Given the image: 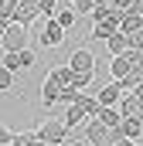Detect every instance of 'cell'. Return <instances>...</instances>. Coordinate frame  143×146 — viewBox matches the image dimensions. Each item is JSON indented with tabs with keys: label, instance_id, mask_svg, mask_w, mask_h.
<instances>
[{
	"label": "cell",
	"instance_id": "cell-11",
	"mask_svg": "<svg viewBox=\"0 0 143 146\" xmlns=\"http://www.w3.org/2000/svg\"><path fill=\"white\" fill-rule=\"evenodd\" d=\"M96 119H99V122H106L109 129L123 122V115H119V109H116V106H99V112H96Z\"/></svg>",
	"mask_w": 143,
	"mask_h": 146
},
{
	"label": "cell",
	"instance_id": "cell-24",
	"mask_svg": "<svg viewBox=\"0 0 143 146\" xmlns=\"http://www.w3.org/2000/svg\"><path fill=\"white\" fill-rule=\"evenodd\" d=\"M126 48H133V51H143V31H133V34H126Z\"/></svg>",
	"mask_w": 143,
	"mask_h": 146
},
{
	"label": "cell",
	"instance_id": "cell-9",
	"mask_svg": "<svg viewBox=\"0 0 143 146\" xmlns=\"http://www.w3.org/2000/svg\"><path fill=\"white\" fill-rule=\"evenodd\" d=\"M58 92H61V85H58V82H51V78H44V82H41V106H44V109H51V106L58 102Z\"/></svg>",
	"mask_w": 143,
	"mask_h": 146
},
{
	"label": "cell",
	"instance_id": "cell-26",
	"mask_svg": "<svg viewBox=\"0 0 143 146\" xmlns=\"http://www.w3.org/2000/svg\"><path fill=\"white\" fill-rule=\"evenodd\" d=\"M10 139H14V133H10V129L0 122V146H10Z\"/></svg>",
	"mask_w": 143,
	"mask_h": 146
},
{
	"label": "cell",
	"instance_id": "cell-33",
	"mask_svg": "<svg viewBox=\"0 0 143 146\" xmlns=\"http://www.w3.org/2000/svg\"><path fill=\"white\" fill-rule=\"evenodd\" d=\"M68 3H75V0H68Z\"/></svg>",
	"mask_w": 143,
	"mask_h": 146
},
{
	"label": "cell",
	"instance_id": "cell-22",
	"mask_svg": "<svg viewBox=\"0 0 143 146\" xmlns=\"http://www.w3.org/2000/svg\"><path fill=\"white\" fill-rule=\"evenodd\" d=\"M10 88H14V72L0 65V92H10Z\"/></svg>",
	"mask_w": 143,
	"mask_h": 146
},
{
	"label": "cell",
	"instance_id": "cell-25",
	"mask_svg": "<svg viewBox=\"0 0 143 146\" xmlns=\"http://www.w3.org/2000/svg\"><path fill=\"white\" fill-rule=\"evenodd\" d=\"M133 3H136V0H109V7H112V10H119V14H123V10H130Z\"/></svg>",
	"mask_w": 143,
	"mask_h": 146
},
{
	"label": "cell",
	"instance_id": "cell-3",
	"mask_svg": "<svg viewBox=\"0 0 143 146\" xmlns=\"http://www.w3.org/2000/svg\"><path fill=\"white\" fill-rule=\"evenodd\" d=\"M41 17V10H37V0H17V7L10 10V21L14 24H24V27H31V21Z\"/></svg>",
	"mask_w": 143,
	"mask_h": 146
},
{
	"label": "cell",
	"instance_id": "cell-15",
	"mask_svg": "<svg viewBox=\"0 0 143 146\" xmlns=\"http://www.w3.org/2000/svg\"><path fill=\"white\" fill-rule=\"evenodd\" d=\"M75 17H78V14H75V7H58V14H55V21H58L65 31L75 27Z\"/></svg>",
	"mask_w": 143,
	"mask_h": 146
},
{
	"label": "cell",
	"instance_id": "cell-19",
	"mask_svg": "<svg viewBox=\"0 0 143 146\" xmlns=\"http://www.w3.org/2000/svg\"><path fill=\"white\" fill-rule=\"evenodd\" d=\"M119 129H123V136H126V139H136V136L143 133V126L136 122V119H123V122H119Z\"/></svg>",
	"mask_w": 143,
	"mask_h": 146
},
{
	"label": "cell",
	"instance_id": "cell-2",
	"mask_svg": "<svg viewBox=\"0 0 143 146\" xmlns=\"http://www.w3.org/2000/svg\"><path fill=\"white\" fill-rule=\"evenodd\" d=\"M0 44H3V51H24V48H27V27H24V24H14V21H10V27L3 31Z\"/></svg>",
	"mask_w": 143,
	"mask_h": 146
},
{
	"label": "cell",
	"instance_id": "cell-8",
	"mask_svg": "<svg viewBox=\"0 0 143 146\" xmlns=\"http://www.w3.org/2000/svg\"><path fill=\"white\" fill-rule=\"evenodd\" d=\"M119 31H123V34L143 31V14H136V10H123V17H119Z\"/></svg>",
	"mask_w": 143,
	"mask_h": 146
},
{
	"label": "cell",
	"instance_id": "cell-20",
	"mask_svg": "<svg viewBox=\"0 0 143 146\" xmlns=\"http://www.w3.org/2000/svg\"><path fill=\"white\" fill-rule=\"evenodd\" d=\"M34 65V51L31 48H24V51H17V72H27Z\"/></svg>",
	"mask_w": 143,
	"mask_h": 146
},
{
	"label": "cell",
	"instance_id": "cell-10",
	"mask_svg": "<svg viewBox=\"0 0 143 146\" xmlns=\"http://www.w3.org/2000/svg\"><path fill=\"white\" fill-rule=\"evenodd\" d=\"M99 106H116L119 99H123V88H119V82H112V85H106V88H99Z\"/></svg>",
	"mask_w": 143,
	"mask_h": 146
},
{
	"label": "cell",
	"instance_id": "cell-21",
	"mask_svg": "<svg viewBox=\"0 0 143 146\" xmlns=\"http://www.w3.org/2000/svg\"><path fill=\"white\" fill-rule=\"evenodd\" d=\"M37 10H41V17L48 21V17L58 14V0H37Z\"/></svg>",
	"mask_w": 143,
	"mask_h": 146
},
{
	"label": "cell",
	"instance_id": "cell-14",
	"mask_svg": "<svg viewBox=\"0 0 143 146\" xmlns=\"http://www.w3.org/2000/svg\"><path fill=\"white\" fill-rule=\"evenodd\" d=\"M48 78H51V82H58V85L65 88V85H72V68H68V65H55V68L48 72Z\"/></svg>",
	"mask_w": 143,
	"mask_h": 146
},
{
	"label": "cell",
	"instance_id": "cell-27",
	"mask_svg": "<svg viewBox=\"0 0 143 146\" xmlns=\"http://www.w3.org/2000/svg\"><path fill=\"white\" fill-rule=\"evenodd\" d=\"M109 146H136L133 139H116V143H109Z\"/></svg>",
	"mask_w": 143,
	"mask_h": 146
},
{
	"label": "cell",
	"instance_id": "cell-32",
	"mask_svg": "<svg viewBox=\"0 0 143 146\" xmlns=\"http://www.w3.org/2000/svg\"><path fill=\"white\" fill-rule=\"evenodd\" d=\"M99 3H109V0H99Z\"/></svg>",
	"mask_w": 143,
	"mask_h": 146
},
{
	"label": "cell",
	"instance_id": "cell-23",
	"mask_svg": "<svg viewBox=\"0 0 143 146\" xmlns=\"http://www.w3.org/2000/svg\"><path fill=\"white\" fill-rule=\"evenodd\" d=\"M72 7H75V14H92V10L99 7V0H75Z\"/></svg>",
	"mask_w": 143,
	"mask_h": 146
},
{
	"label": "cell",
	"instance_id": "cell-17",
	"mask_svg": "<svg viewBox=\"0 0 143 146\" xmlns=\"http://www.w3.org/2000/svg\"><path fill=\"white\" fill-rule=\"evenodd\" d=\"M82 119H85V112L78 109V106H75V102H72L68 109H65V115H61V122H65V126H68V129H72V126H78V122H82Z\"/></svg>",
	"mask_w": 143,
	"mask_h": 146
},
{
	"label": "cell",
	"instance_id": "cell-4",
	"mask_svg": "<svg viewBox=\"0 0 143 146\" xmlns=\"http://www.w3.org/2000/svg\"><path fill=\"white\" fill-rule=\"evenodd\" d=\"M65 34H68V31H65L55 17H48V21H44V31H41V44H44V48H61V44H65Z\"/></svg>",
	"mask_w": 143,
	"mask_h": 146
},
{
	"label": "cell",
	"instance_id": "cell-12",
	"mask_svg": "<svg viewBox=\"0 0 143 146\" xmlns=\"http://www.w3.org/2000/svg\"><path fill=\"white\" fill-rule=\"evenodd\" d=\"M75 106L85 112V115H96V112H99V99L89 95V92H78V95H75Z\"/></svg>",
	"mask_w": 143,
	"mask_h": 146
},
{
	"label": "cell",
	"instance_id": "cell-18",
	"mask_svg": "<svg viewBox=\"0 0 143 146\" xmlns=\"http://www.w3.org/2000/svg\"><path fill=\"white\" fill-rule=\"evenodd\" d=\"M92 78H96V72H72V88H89L92 85Z\"/></svg>",
	"mask_w": 143,
	"mask_h": 146
},
{
	"label": "cell",
	"instance_id": "cell-6",
	"mask_svg": "<svg viewBox=\"0 0 143 146\" xmlns=\"http://www.w3.org/2000/svg\"><path fill=\"white\" fill-rule=\"evenodd\" d=\"M65 65H68L72 72H96V58H92V51H89V48H75V51L68 54V61H65Z\"/></svg>",
	"mask_w": 143,
	"mask_h": 146
},
{
	"label": "cell",
	"instance_id": "cell-1",
	"mask_svg": "<svg viewBox=\"0 0 143 146\" xmlns=\"http://www.w3.org/2000/svg\"><path fill=\"white\" fill-rule=\"evenodd\" d=\"M34 133H37L41 143H68V133H72V129L61 122V119H44Z\"/></svg>",
	"mask_w": 143,
	"mask_h": 146
},
{
	"label": "cell",
	"instance_id": "cell-30",
	"mask_svg": "<svg viewBox=\"0 0 143 146\" xmlns=\"http://www.w3.org/2000/svg\"><path fill=\"white\" fill-rule=\"evenodd\" d=\"M65 146H68V143H65ZM72 146H89V143H85V139H72Z\"/></svg>",
	"mask_w": 143,
	"mask_h": 146
},
{
	"label": "cell",
	"instance_id": "cell-28",
	"mask_svg": "<svg viewBox=\"0 0 143 146\" xmlns=\"http://www.w3.org/2000/svg\"><path fill=\"white\" fill-rule=\"evenodd\" d=\"M7 27H10V21H7V17H0V37H3V31H7Z\"/></svg>",
	"mask_w": 143,
	"mask_h": 146
},
{
	"label": "cell",
	"instance_id": "cell-29",
	"mask_svg": "<svg viewBox=\"0 0 143 146\" xmlns=\"http://www.w3.org/2000/svg\"><path fill=\"white\" fill-rule=\"evenodd\" d=\"M133 95H136V99H140V102H143V82H140V85H136V88H133Z\"/></svg>",
	"mask_w": 143,
	"mask_h": 146
},
{
	"label": "cell",
	"instance_id": "cell-5",
	"mask_svg": "<svg viewBox=\"0 0 143 146\" xmlns=\"http://www.w3.org/2000/svg\"><path fill=\"white\" fill-rule=\"evenodd\" d=\"M85 143H89V146H109V126L99 122L96 115H92L89 126H85Z\"/></svg>",
	"mask_w": 143,
	"mask_h": 146
},
{
	"label": "cell",
	"instance_id": "cell-31",
	"mask_svg": "<svg viewBox=\"0 0 143 146\" xmlns=\"http://www.w3.org/2000/svg\"><path fill=\"white\" fill-rule=\"evenodd\" d=\"M136 122H140V126H143V109H140V112H136Z\"/></svg>",
	"mask_w": 143,
	"mask_h": 146
},
{
	"label": "cell",
	"instance_id": "cell-7",
	"mask_svg": "<svg viewBox=\"0 0 143 146\" xmlns=\"http://www.w3.org/2000/svg\"><path fill=\"white\" fill-rule=\"evenodd\" d=\"M116 109H119V115H123V119H136V112L143 109V102L133 95V92H123V99L116 102Z\"/></svg>",
	"mask_w": 143,
	"mask_h": 146
},
{
	"label": "cell",
	"instance_id": "cell-16",
	"mask_svg": "<svg viewBox=\"0 0 143 146\" xmlns=\"http://www.w3.org/2000/svg\"><path fill=\"white\" fill-rule=\"evenodd\" d=\"M10 146H41V139H37V133H34V129H27V133H14Z\"/></svg>",
	"mask_w": 143,
	"mask_h": 146
},
{
	"label": "cell",
	"instance_id": "cell-13",
	"mask_svg": "<svg viewBox=\"0 0 143 146\" xmlns=\"http://www.w3.org/2000/svg\"><path fill=\"white\" fill-rule=\"evenodd\" d=\"M106 48H109V54H112V58H116V54H123V51H130V48H126V34H123V31L109 34V37H106Z\"/></svg>",
	"mask_w": 143,
	"mask_h": 146
}]
</instances>
